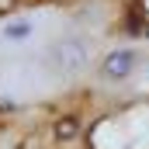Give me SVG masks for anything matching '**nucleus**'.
<instances>
[{
    "label": "nucleus",
    "instance_id": "1",
    "mask_svg": "<svg viewBox=\"0 0 149 149\" xmlns=\"http://www.w3.org/2000/svg\"><path fill=\"white\" fill-rule=\"evenodd\" d=\"M52 66H59L63 73H80L90 63V42L83 35H66L52 45Z\"/></svg>",
    "mask_w": 149,
    "mask_h": 149
},
{
    "label": "nucleus",
    "instance_id": "2",
    "mask_svg": "<svg viewBox=\"0 0 149 149\" xmlns=\"http://www.w3.org/2000/svg\"><path fill=\"white\" fill-rule=\"evenodd\" d=\"M135 70H139V52L128 49V45H121V49H111L108 52V59L101 66V76L111 80V83H121V80H128Z\"/></svg>",
    "mask_w": 149,
    "mask_h": 149
},
{
    "label": "nucleus",
    "instance_id": "3",
    "mask_svg": "<svg viewBox=\"0 0 149 149\" xmlns=\"http://www.w3.org/2000/svg\"><path fill=\"white\" fill-rule=\"evenodd\" d=\"M38 28H42V17H10V21H3L0 24V45H7V49H17V45H28V42H35Z\"/></svg>",
    "mask_w": 149,
    "mask_h": 149
}]
</instances>
